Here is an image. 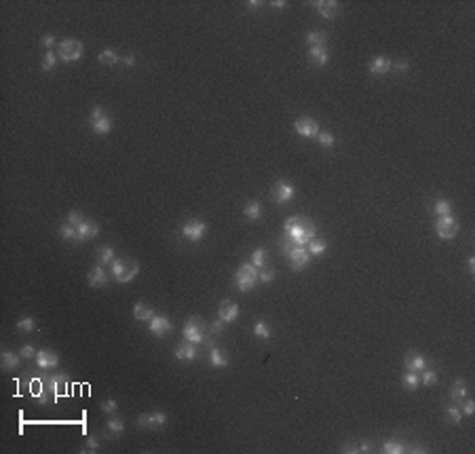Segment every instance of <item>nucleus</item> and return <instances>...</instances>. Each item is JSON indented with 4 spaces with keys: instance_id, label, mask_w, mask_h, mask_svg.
Returning a JSON list of instances; mask_svg holds the SVG:
<instances>
[{
    "instance_id": "1",
    "label": "nucleus",
    "mask_w": 475,
    "mask_h": 454,
    "mask_svg": "<svg viewBox=\"0 0 475 454\" xmlns=\"http://www.w3.org/2000/svg\"><path fill=\"white\" fill-rule=\"evenodd\" d=\"M283 228H285V239L289 241V243L291 245H300V247H306L308 241L315 239V235H317L315 224H312L310 220L298 218V216L285 218V222H283Z\"/></svg>"
},
{
    "instance_id": "2",
    "label": "nucleus",
    "mask_w": 475,
    "mask_h": 454,
    "mask_svg": "<svg viewBox=\"0 0 475 454\" xmlns=\"http://www.w3.org/2000/svg\"><path fill=\"white\" fill-rule=\"evenodd\" d=\"M281 251H283V254H285V258L289 260L291 270H302V268H306V266L310 264V260H312V256L308 254L306 247L291 245V243H287V239L281 241Z\"/></svg>"
},
{
    "instance_id": "3",
    "label": "nucleus",
    "mask_w": 475,
    "mask_h": 454,
    "mask_svg": "<svg viewBox=\"0 0 475 454\" xmlns=\"http://www.w3.org/2000/svg\"><path fill=\"white\" fill-rule=\"evenodd\" d=\"M258 270L260 268H256L251 262H243L235 272V287L239 291H243V294L245 291H251L258 283Z\"/></svg>"
},
{
    "instance_id": "4",
    "label": "nucleus",
    "mask_w": 475,
    "mask_h": 454,
    "mask_svg": "<svg viewBox=\"0 0 475 454\" xmlns=\"http://www.w3.org/2000/svg\"><path fill=\"white\" fill-rule=\"evenodd\" d=\"M205 330H207V326L201 321L199 317H190L186 324H184V330H182V336H184V340H188V342H193V345H203V342H207V345L211 347L214 342H211L207 336H205Z\"/></svg>"
},
{
    "instance_id": "5",
    "label": "nucleus",
    "mask_w": 475,
    "mask_h": 454,
    "mask_svg": "<svg viewBox=\"0 0 475 454\" xmlns=\"http://www.w3.org/2000/svg\"><path fill=\"white\" fill-rule=\"evenodd\" d=\"M57 57H59V62H78L80 57H83L85 53V47L80 40L76 38H64V40H59V45H57Z\"/></svg>"
},
{
    "instance_id": "6",
    "label": "nucleus",
    "mask_w": 475,
    "mask_h": 454,
    "mask_svg": "<svg viewBox=\"0 0 475 454\" xmlns=\"http://www.w3.org/2000/svg\"><path fill=\"white\" fill-rule=\"evenodd\" d=\"M458 230H460V224H458V220L454 218L452 214L448 216H437L435 220V235L441 239V241H450L458 235Z\"/></svg>"
},
{
    "instance_id": "7",
    "label": "nucleus",
    "mask_w": 475,
    "mask_h": 454,
    "mask_svg": "<svg viewBox=\"0 0 475 454\" xmlns=\"http://www.w3.org/2000/svg\"><path fill=\"white\" fill-rule=\"evenodd\" d=\"M135 425L139 429H148V431H154V429H161L167 425V414L163 410H150V412H144V414H139Z\"/></svg>"
},
{
    "instance_id": "8",
    "label": "nucleus",
    "mask_w": 475,
    "mask_h": 454,
    "mask_svg": "<svg viewBox=\"0 0 475 454\" xmlns=\"http://www.w3.org/2000/svg\"><path fill=\"white\" fill-rule=\"evenodd\" d=\"M270 197L277 205H287V203L294 201L296 188H294V184H289V182H285V180H277L275 186H272V190H270Z\"/></svg>"
},
{
    "instance_id": "9",
    "label": "nucleus",
    "mask_w": 475,
    "mask_h": 454,
    "mask_svg": "<svg viewBox=\"0 0 475 454\" xmlns=\"http://www.w3.org/2000/svg\"><path fill=\"white\" fill-rule=\"evenodd\" d=\"M180 233H182V237H184V239H188L190 243H199V241L207 235V224L203 220H188V222L182 224Z\"/></svg>"
},
{
    "instance_id": "10",
    "label": "nucleus",
    "mask_w": 475,
    "mask_h": 454,
    "mask_svg": "<svg viewBox=\"0 0 475 454\" xmlns=\"http://www.w3.org/2000/svg\"><path fill=\"white\" fill-rule=\"evenodd\" d=\"M294 131H296L298 135H302V137H317L319 131H321V127H319V123H317L315 118H310V116H300V118L294 120Z\"/></svg>"
},
{
    "instance_id": "11",
    "label": "nucleus",
    "mask_w": 475,
    "mask_h": 454,
    "mask_svg": "<svg viewBox=\"0 0 475 454\" xmlns=\"http://www.w3.org/2000/svg\"><path fill=\"white\" fill-rule=\"evenodd\" d=\"M97 235H99V226L93 220H83L76 226V243H85V241L95 239Z\"/></svg>"
},
{
    "instance_id": "12",
    "label": "nucleus",
    "mask_w": 475,
    "mask_h": 454,
    "mask_svg": "<svg viewBox=\"0 0 475 454\" xmlns=\"http://www.w3.org/2000/svg\"><path fill=\"white\" fill-rule=\"evenodd\" d=\"M218 319H222L224 324H235L239 319V305L232 300H222L218 307Z\"/></svg>"
},
{
    "instance_id": "13",
    "label": "nucleus",
    "mask_w": 475,
    "mask_h": 454,
    "mask_svg": "<svg viewBox=\"0 0 475 454\" xmlns=\"http://www.w3.org/2000/svg\"><path fill=\"white\" fill-rule=\"evenodd\" d=\"M312 7H315L317 15L323 17V19H334L340 13V5L336 3V0H315Z\"/></svg>"
},
{
    "instance_id": "14",
    "label": "nucleus",
    "mask_w": 475,
    "mask_h": 454,
    "mask_svg": "<svg viewBox=\"0 0 475 454\" xmlns=\"http://www.w3.org/2000/svg\"><path fill=\"white\" fill-rule=\"evenodd\" d=\"M391 64H393V59L387 57V55H374L370 59V64H368V70H370V74L374 76H385L391 72Z\"/></svg>"
},
{
    "instance_id": "15",
    "label": "nucleus",
    "mask_w": 475,
    "mask_h": 454,
    "mask_svg": "<svg viewBox=\"0 0 475 454\" xmlns=\"http://www.w3.org/2000/svg\"><path fill=\"white\" fill-rule=\"evenodd\" d=\"M148 330H150V334L161 338V336H165L169 330H174V324L165 317V315H154L152 319L148 321Z\"/></svg>"
},
{
    "instance_id": "16",
    "label": "nucleus",
    "mask_w": 475,
    "mask_h": 454,
    "mask_svg": "<svg viewBox=\"0 0 475 454\" xmlns=\"http://www.w3.org/2000/svg\"><path fill=\"white\" fill-rule=\"evenodd\" d=\"M108 281H110V279H108V272H106L104 264H95L93 268L87 272V283H89L91 287H106Z\"/></svg>"
},
{
    "instance_id": "17",
    "label": "nucleus",
    "mask_w": 475,
    "mask_h": 454,
    "mask_svg": "<svg viewBox=\"0 0 475 454\" xmlns=\"http://www.w3.org/2000/svg\"><path fill=\"white\" fill-rule=\"evenodd\" d=\"M174 355L180 361H195L199 357V349H197V345H193V342L184 340V342H180V345L176 347Z\"/></svg>"
},
{
    "instance_id": "18",
    "label": "nucleus",
    "mask_w": 475,
    "mask_h": 454,
    "mask_svg": "<svg viewBox=\"0 0 475 454\" xmlns=\"http://www.w3.org/2000/svg\"><path fill=\"white\" fill-rule=\"evenodd\" d=\"M34 361H36V366H38L40 370H51V368H55L57 363H59V355H57V353H53V351L40 349Z\"/></svg>"
},
{
    "instance_id": "19",
    "label": "nucleus",
    "mask_w": 475,
    "mask_h": 454,
    "mask_svg": "<svg viewBox=\"0 0 475 454\" xmlns=\"http://www.w3.org/2000/svg\"><path fill=\"white\" fill-rule=\"evenodd\" d=\"M308 59H310V64H312V66L323 68V66H326V64L330 62V51H328V47H326V45L310 47V49H308Z\"/></svg>"
},
{
    "instance_id": "20",
    "label": "nucleus",
    "mask_w": 475,
    "mask_h": 454,
    "mask_svg": "<svg viewBox=\"0 0 475 454\" xmlns=\"http://www.w3.org/2000/svg\"><path fill=\"white\" fill-rule=\"evenodd\" d=\"M467 397H469L467 382H464V378H456V380H454V385H452V389H450V401L456 403V406H460L462 399H467Z\"/></svg>"
},
{
    "instance_id": "21",
    "label": "nucleus",
    "mask_w": 475,
    "mask_h": 454,
    "mask_svg": "<svg viewBox=\"0 0 475 454\" xmlns=\"http://www.w3.org/2000/svg\"><path fill=\"white\" fill-rule=\"evenodd\" d=\"M209 363H211V368H216V370H224V368H228V355L220 347L211 345L209 347Z\"/></svg>"
},
{
    "instance_id": "22",
    "label": "nucleus",
    "mask_w": 475,
    "mask_h": 454,
    "mask_svg": "<svg viewBox=\"0 0 475 454\" xmlns=\"http://www.w3.org/2000/svg\"><path fill=\"white\" fill-rule=\"evenodd\" d=\"M403 361H406V370L418 372V374H420V372H422L424 368H429L427 359H424V357L420 355V353H408L406 359H403Z\"/></svg>"
},
{
    "instance_id": "23",
    "label": "nucleus",
    "mask_w": 475,
    "mask_h": 454,
    "mask_svg": "<svg viewBox=\"0 0 475 454\" xmlns=\"http://www.w3.org/2000/svg\"><path fill=\"white\" fill-rule=\"evenodd\" d=\"M91 129H93L95 135H108L112 131V118L108 116V112L104 116H99L97 120H91Z\"/></svg>"
},
{
    "instance_id": "24",
    "label": "nucleus",
    "mask_w": 475,
    "mask_h": 454,
    "mask_svg": "<svg viewBox=\"0 0 475 454\" xmlns=\"http://www.w3.org/2000/svg\"><path fill=\"white\" fill-rule=\"evenodd\" d=\"M401 387H403V391H416L420 387V374L418 372L406 370L401 376Z\"/></svg>"
},
{
    "instance_id": "25",
    "label": "nucleus",
    "mask_w": 475,
    "mask_h": 454,
    "mask_svg": "<svg viewBox=\"0 0 475 454\" xmlns=\"http://www.w3.org/2000/svg\"><path fill=\"white\" fill-rule=\"evenodd\" d=\"M106 433H108V437H120L125 433V422L112 414L106 422Z\"/></svg>"
},
{
    "instance_id": "26",
    "label": "nucleus",
    "mask_w": 475,
    "mask_h": 454,
    "mask_svg": "<svg viewBox=\"0 0 475 454\" xmlns=\"http://www.w3.org/2000/svg\"><path fill=\"white\" fill-rule=\"evenodd\" d=\"M133 317L137 321H150L154 317V309H150L148 305H144V302H135L133 305Z\"/></svg>"
},
{
    "instance_id": "27",
    "label": "nucleus",
    "mask_w": 475,
    "mask_h": 454,
    "mask_svg": "<svg viewBox=\"0 0 475 454\" xmlns=\"http://www.w3.org/2000/svg\"><path fill=\"white\" fill-rule=\"evenodd\" d=\"M19 359L22 355L19 353H13V351H3L0 353V361H3V370H13L19 366Z\"/></svg>"
},
{
    "instance_id": "28",
    "label": "nucleus",
    "mask_w": 475,
    "mask_h": 454,
    "mask_svg": "<svg viewBox=\"0 0 475 454\" xmlns=\"http://www.w3.org/2000/svg\"><path fill=\"white\" fill-rule=\"evenodd\" d=\"M382 452L385 454H403V452H408V446L399 439H387V441H382Z\"/></svg>"
},
{
    "instance_id": "29",
    "label": "nucleus",
    "mask_w": 475,
    "mask_h": 454,
    "mask_svg": "<svg viewBox=\"0 0 475 454\" xmlns=\"http://www.w3.org/2000/svg\"><path fill=\"white\" fill-rule=\"evenodd\" d=\"M137 275H139V262L129 260V262H127V268H125V272H123V277L118 279V283H131V281H133Z\"/></svg>"
},
{
    "instance_id": "30",
    "label": "nucleus",
    "mask_w": 475,
    "mask_h": 454,
    "mask_svg": "<svg viewBox=\"0 0 475 454\" xmlns=\"http://www.w3.org/2000/svg\"><path fill=\"white\" fill-rule=\"evenodd\" d=\"M97 62L102 66H116V64H120V55L114 49H104V51L97 55Z\"/></svg>"
},
{
    "instance_id": "31",
    "label": "nucleus",
    "mask_w": 475,
    "mask_h": 454,
    "mask_svg": "<svg viewBox=\"0 0 475 454\" xmlns=\"http://www.w3.org/2000/svg\"><path fill=\"white\" fill-rule=\"evenodd\" d=\"M254 336L260 338V340H270L272 338V328L268 326V321L260 319L254 324Z\"/></svg>"
},
{
    "instance_id": "32",
    "label": "nucleus",
    "mask_w": 475,
    "mask_h": 454,
    "mask_svg": "<svg viewBox=\"0 0 475 454\" xmlns=\"http://www.w3.org/2000/svg\"><path fill=\"white\" fill-rule=\"evenodd\" d=\"M243 216L251 222H258L262 218V205L258 203V201H249V203L243 207Z\"/></svg>"
},
{
    "instance_id": "33",
    "label": "nucleus",
    "mask_w": 475,
    "mask_h": 454,
    "mask_svg": "<svg viewBox=\"0 0 475 454\" xmlns=\"http://www.w3.org/2000/svg\"><path fill=\"white\" fill-rule=\"evenodd\" d=\"M59 64V57L55 51H47L43 55V62H40V68H43V72H53V70L57 68Z\"/></svg>"
},
{
    "instance_id": "34",
    "label": "nucleus",
    "mask_w": 475,
    "mask_h": 454,
    "mask_svg": "<svg viewBox=\"0 0 475 454\" xmlns=\"http://www.w3.org/2000/svg\"><path fill=\"white\" fill-rule=\"evenodd\" d=\"M306 249H308V254L310 256H323L328 251V243L323 239H310L308 241V245H306Z\"/></svg>"
},
{
    "instance_id": "35",
    "label": "nucleus",
    "mask_w": 475,
    "mask_h": 454,
    "mask_svg": "<svg viewBox=\"0 0 475 454\" xmlns=\"http://www.w3.org/2000/svg\"><path fill=\"white\" fill-rule=\"evenodd\" d=\"M15 328L19 334H32L36 330V321H34V317H22V319H17Z\"/></svg>"
},
{
    "instance_id": "36",
    "label": "nucleus",
    "mask_w": 475,
    "mask_h": 454,
    "mask_svg": "<svg viewBox=\"0 0 475 454\" xmlns=\"http://www.w3.org/2000/svg\"><path fill=\"white\" fill-rule=\"evenodd\" d=\"M266 249L264 247H258V249H254L251 251V256H249V262L254 264L256 268H264L266 266Z\"/></svg>"
},
{
    "instance_id": "37",
    "label": "nucleus",
    "mask_w": 475,
    "mask_h": 454,
    "mask_svg": "<svg viewBox=\"0 0 475 454\" xmlns=\"http://www.w3.org/2000/svg\"><path fill=\"white\" fill-rule=\"evenodd\" d=\"M112 260H114V249L110 245H104L97 249V264L106 266V264H112Z\"/></svg>"
},
{
    "instance_id": "38",
    "label": "nucleus",
    "mask_w": 475,
    "mask_h": 454,
    "mask_svg": "<svg viewBox=\"0 0 475 454\" xmlns=\"http://www.w3.org/2000/svg\"><path fill=\"white\" fill-rule=\"evenodd\" d=\"M446 418H448V422H452V425H460V422H462L460 406H456V403H450V406L446 408Z\"/></svg>"
},
{
    "instance_id": "39",
    "label": "nucleus",
    "mask_w": 475,
    "mask_h": 454,
    "mask_svg": "<svg viewBox=\"0 0 475 454\" xmlns=\"http://www.w3.org/2000/svg\"><path fill=\"white\" fill-rule=\"evenodd\" d=\"M127 262L129 260H123V258H114L112 260V264H110V275H112L116 281L123 277V272H125V268H127Z\"/></svg>"
},
{
    "instance_id": "40",
    "label": "nucleus",
    "mask_w": 475,
    "mask_h": 454,
    "mask_svg": "<svg viewBox=\"0 0 475 454\" xmlns=\"http://www.w3.org/2000/svg\"><path fill=\"white\" fill-rule=\"evenodd\" d=\"M420 385L424 387H435L437 385V372L431 370V368H424L420 372Z\"/></svg>"
},
{
    "instance_id": "41",
    "label": "nucleus",
    "mask_w": 475,
    "mask_h": 454,
    "mask_svg": "<svg viewBox=\"0 0 475 454\" xmlns=\"http://www.w3.org/2000/svg\"><path fill=\"white\" fill-rule=\"evenodd\" d=\"M66 380H68L66 374H55V376L49 378V385H51V389H53V395H59V393L66 389Z\"/></svg>"
},
{
    "instance_id": "42",
    "label": "nucleus",
    "mask_w": 475,
    "mask_h": 454,
    "mask_svg": "<svg viewBox=\"0 0 475 454\" xmlns=\"http://www.w3.org/2000/svg\"><path fill=\"white\" fill-rule=\"evenodd\" d=\"M433 214H435V216H448V214H452V205H450V201H446V199H437L435 203H433Z\"/></svg>"
},
{
    "instance_id": "43",
    "label": "nucleus",
    "mask_w": 475,
    "mask_h": 454,
    "mask_svg": "<svg viewBox=\"0 0 475 454\" xmlns=\"http://www.w3.org/2000/svg\"><path fill=\"white\" fill-rule=\"evenodd\" d=\"M304 40H306L308 47H319V45H326L328 36H326V32H308L304 36Z\"/></svg>"
},
{
    "instance_id": "44",
    "label": "nucleus",
    "mask_w": 475,
    "mask_h": 454,
    "mask_svg": "<svg viewBox=\"0 0 475 454\" xmlns=\"http://www.w3.org/2000/svg\"><path fill=\"white\" fill-rule=\"evenodd\" d=\"M317 142L323 146V148H334L336 144V137L332 131H319V135H317Z\"/></svg>"
},
{
    "instance_id": "45",
    "label": "nucleus",
    "mask_w": 475,
    "mask_h": 454,
    "mask_svg": "<svg viewBox=\"0 0 475 454\" xmlns=\"http://www.w3.org/2000/svg\"><path fill=\"white\" fill-rule=\"evenodd\" d=\"M59 237L64 241H76V228L72 224H68V222H64V224L59 226Z\"/></svg>"
},
{
    "instance_id": "46",
    "label": "nucleus",
    "mask_w": 475,
    "mask_h": 454,
    "mask_svg": "<svg viewBox=\"0 0 475 454\" xmlns=\"http://www.w3.org/2000/svg\"><path fill=\"white\" fill-rule=\"evenodd\" d=\"M370 450H372L370 441H357V443H351V446L342 448V452H359V454H366V452H370Z\"/></svg>"
},
{
    "instance_id": "47",
    "label": "nucleus",
    "mask_w": 475,
    "mask_h": 454,
    "mask_svg": "<svg viewBox=\"0 0 475 454\" xmlns=\"http://www.w3.org/2000/svg\"><path fill=\"white\" fill-rule=\"evenodd\" d=\"M19 355H22V359H26V361H32V359H36V355H38V351H36V347L34 345H24L22 349H19Z\"/></svg>"
},
{
    "instance_id": "48",
    "label": "nucleus",
    "mask_w": 475,
    "mask_h": 454,
    "mask_svg": "<svg viewBox=\"0 0 475 454\" xmlns=\"http://www.w3.org/2000/svg\"><path fill=\"white\" fill-rule=\"evenodd\" d=\"M102 412H104V414H108V416L116 414V412H118V401H116V399H106V401H102Z\"/></svg>"
},
{
    "instance_id": "49",
    "label": "nucleus",
    "mask_w": 475,
    "mask_h": 454,
    "mask_svg": "<svg viewBox=\"0 0 475 454\" xmlns=\"http://www.w3.org/2000/svg\"><path fill=\"white\" fill-rule=\"evenodd\" d=\"M258 281L260 283H270V281H275V270L272 268H260L258 270Z\"/></svg>"
},
{
    "instance_id": "50",
    "label": "nucleus",
    "mask_w": 475,
    "mask_h": 454,
    "mask_svg": "<svg viewBox=\"0 0 475 454\" xmlns=\"http://www.w3.org/2000/svg\"><path fill=\"white\" fill-rule=\"evenodd\" d=\"M97 450H99V437L97 435H89L87 441H85L83 452H97Z\"/></svg>"
},
{
    "instance_id": "51",
    "label": "nucleus",
    "mask_w": 475,
    "mask_h": 454,
    "mask_svg": "<svg viewBox=\"0 0 475 454\" xmlns=\"http://www.w3.org/2000/svg\"><path fill=\"white\" fill-rule=\"evenodd\" d=\"M40 45H43L47 51H53V47L55 45H59L57 43V38H55V34H45L43 38H40Z\"/></svg>"
},
{
    "instance_id": "52",
    "label": "nucleus",
    "mask_w": 475,
    "mask_h": 454,
    "mask_svg": "<svg viewBox=\"0 0 475 454\" xmlns=\"http://www.w3.org/2000/svg\"><path fill=\"white\" fill-rule=\"evenodd\" d=\"M391 70H395V72H408V70H410V62H408V59H393Z\"/></svg>"
},
{
    "instance_id": "53",
    "label": "nucleus",
    "mask_w": 475,
    "mask_h": 454,
    "mask_svg": "<svg viewBox=\"0 0 475 454\" xmlns=\"http://www.w3.org/2000/svg\"><path fill=\"white\" fill-rule=\"evenodd\" d=\"M85 218H83V214H80V211H76V209H72V211H70V214H68V218H66V222H68V224H72L74 228L80 224V222H83Z\"/></svg>"
},
{
    "instance_id": "54",
    "label": "nucleus",
    "mask_w": 475,
    "mask_h": 454,
    "mask_svg": "<svg viewBox=\"0 0 475 454\" xmlns=\"http://www.w3.org/2000/svg\"><path fill=\"white\" fill-rule=\"evenodd\" d=\"M460 412H462V416H473V412H475V403H473V399H462V408H460Z\"/></svg>"
},
{
    "instance_id": "55",
    "label": "nucleus",
    "mask_w": 475,
    "mask_h": 454,
    "mask_svg": "<svg viewBox=\"0 0 475 454\" xmlns=\"http://www.w3.org/2000/svg\"><path fill=\"white\" fill-rule=\"evenodd\" d=\"M224 321H222V319H216V321H211V324L207 326V330L211 332V334H222V332H224Z\"/></svg>"
},
{
    "instance_id": "56",
    "label": "nucleus",
    "mask_w": 475,
    "mask_h": 454,
    "mask_svg": "<svg viewBox=\"0 0 475 454\" xmlns=\"http://www.w3.org/2000/svg\"><path fill=\"white\" fill-rule=\"evenodd\" d=\"M104 114H106V110L102 106H93L89 110V123H91V120H97L99 116H104Z\"/></svg>"
},
{
    "instance_id": "57",
    "label": "nucleus",
    "mask_w": 475,
    "mask_h": 454,
    "mask_svg": "<svg viewBox=\"0 0 475 454\" xmlns=\"http://www.w3.org/2000/svg\"><path fill=\"white\" fill-rule=\"evenodd\" d=\"M137 64V57L133 53H129V55H123L120 57V66H125V68H133Z\"/></svg>"
},
{
    "instance_id": "58",
    "label": "nucleus",
    "mask_w": 475,
    "mask_h": 454,
    "mask_svg": "<svg viewBox=\"0 0 475 454\" xmlns=\"http://www.w3.org/2000/svg\"><path fill=\"white\" fill-rule=\"evenodd\" d=\"M467 268H469V275L473 277L475 275V258L473 256H469V260H467Z\"/></svg>"
},
{
    "instance_id": "59",
    "label": "nucleus",
    "mask_w": 475,
    "mask_h": 454,
    "mask_svg": "<svg viewBox=\"0 0 475 454\" xmlns=\"http://www.w3.org/2000/svg\"><path fill=\"white\" fill-rule=\"evenodd\" d=\"M270 7H272V9H277V11H281V9H285V7H287V3H285V0H275V3H270Z\"/></svg>"
},
{
    "instance_id": "60",
    "label": "nucleus",
    "mask_w": 475,
    "mask_h": 454,
    "mask_svg": "<svg viewBox=\"0 0 475 454\" xmlns=\"http://www.w3.org/2000/svg\"><path fill=\"white\" fill-rule=\"evenodd\" d=\"M247 7L251 9V11H258V9L262 7V3H260V0H249V3H247Z\"/></svg>"
}]
</instances>
